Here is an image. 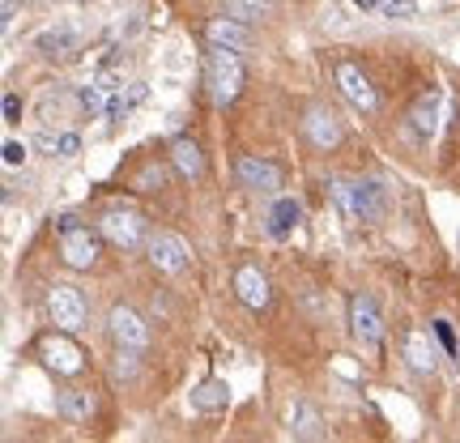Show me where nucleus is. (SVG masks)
<instances>
[{
  "label": "nucleus",
  "instance_id": "aec40b11",
  "mask_svg": "<svg viewBox=\"0 0 460 443\" xmlns=\"http://www.w3.org/2000/svg\"><path fill=\"white\" fill-rule=\"evenodd\" d=\"M226 405H230V388L222 379H205L197 393H192V410H200V413H217V410H226Z\"/></svg>",
  "mask_w": 460,
  "mask_h": 443
},
{
  "label": "nucleus",
  "instance_id": "cd10ccee",
  "mask_svg": "<svg viewBox=\"0 0 460 443\" xmlns=\"http://www.w3.org/2000/svg\"><path fill=\"white\" fill-rule=\"evenodd\" d=\"M77 146H82V141H77L73 132H65V137L56 141V149H60V158H73V154H77Z\"/></svg>",
  "mask_w": 460,
  "mask_h": 443
},
{
  "label": "nucleus",
  "instance_id": "ddd939ff",
  "mask_svg": "<svg viewBox=\"0 0 460 443\" xmlns=\"http://www.w3.org/2000/svg\"><path fill=\"white\" fill-rule=\"evenodd\" d=\"M234 290H239V298H243L252 312H264V307H269V278H264L261 269L243 264V269L234 273Z\"/></svg>",
  "mask_w": 460,
  "mask_h": 443
},
{
  "label": "nucleus",
  "instance_id": "6ab92c4d",
  "mask_svg": "<svg viewBox=\"0 0 460 443\" xmlns=\"http://www.w3.org/2000/svg\"><path fill=\"white\" fill-rule=\"evenodd\" d=\"M405 359H410V367L418 371V376H430L435 371V350H430V337L427 332H410L405 337Z\"/></svg>",
  "mask_w": 460,
  "mask_h": 443
},
{
  "label": "nucleus",
  "instance_id": "423d86ee",
  "mask_svg": "<svg viewBox=\"0 0 460 443\" xmlns=\"http://www.w3.org/2000/svg\"><path fill=\"white\" fill-rule=\"evenodd\" d=\"M234 175H239V183H243L247 192H278V188H281L278 163H269V158H256V154L239 158Z\"/></svg>",
  "mask_w": 460,
  "mask_h": 443
},
{
  "label": "nucleus",
  "instance_id": "b1692460",
  "mask_svg": "<svg viewBox=\"0 0 460 443\" xmlns=\"http://www.w3.org/2000/svg\"><path fill=\"white\" fill-rule=\"evenodd\" d=\"M163 183H166L163 166H146V171H141V180H137V188H141V192H154V188H163Z\"/></svg>",
  "mask_w": 460,
  "mask_h": 443
},
{
  "label": "nucleus",
  "instance_id": "f3484780",
  "mask_svg": "<svg viewBox=\"0 0 460 443\" xmlns=\"http://www.w3.org/2000/svg\"><path fill=\"white\" fill-rule=\"evenodd\" d=\"M34 43H39V51H48V56H65V51H73L82 43V31L77 26H48Z\"/></svg>",
  "mask_w": 460,
  "mask_h": 443
},
{
  "label": "nucleus",
  "instance_id": "c756f323",
  "mask_svg": "<svg viewBox=\"0 0 460 443\" xmlns=\"http://www.w3.org/2000/svg\"><path fill=\"white\" fill-rule=\"evenodd\" d=\"M354 4H358V9H371V4H376V0H354Z\"/></svg>",
  "mask_w": 460,
  "mask_h": 443
},
{
  "label": "nucleus",
  "instance_id": "412c9836",
  "mask_svg": "<svg viewBox=\"0 0 460 443\" xmlns=\"http://www.w3.org/2000/svg\"><path fill=\"white\" fill-rule=\"evenodd\" d=\"M298 222H303V205H298V200H290V197H281L278 205H273V214H269V230H273L278 239H286Z\"/></svg>",
  "mask_w": 460,
  "mask_h": 443
},
{
  "label": "nucleus",
  "instance_id": "7ed1b4c3",
  "mask_svg": "<svg viewBox=\"0 0 460 443\" xmlns=\"http://www.w3.org/2000/svg\"><path fill=\"white\" fill-rule=\"evenodd\" d=\"M349 332H354L367 350H379V341H384V320H379V307L371 295L349 298Z\"/></svg>",
  "mask_w": 460,
  "mask_h": 443
},
{
  "label": "nucleus",
  "instance_id": "c85d7f7f",
  "mask_svg": "<svg viewBox=\"0 0 460 443\" xmlns=\"http://www.w3.org/2000/svg\"><path fill=\"white\" fill-rule=\"evenodd\" d=\"M384 13H388V17H401V13H410V0H388V4H384Z\"/></svg>",
  "mask_w": 460,
  "mask_h": 443
},
{
  "label": "nucleus",
  "instance_id": "4be33fe9",
  "mask_svg": "<svg viewBox=\"0 0 460 443\" xmlns=\"http://www.w3.org/2000/svg\"><path fill=\"white\" fill-rule=\"evenodd\" d=\"M60 413L68 422H90L94 418V396L82 393V388H68V393H60Z\"/></svg>",
  "mask_w": 460,
  "mask_h": 443
},
{
  "label": "nucleus",
  "instance_id": "a878e982",
  "mask_svg": "<svg viewBox=\"0 0 460 443\" xmlns=\"http://www.w3.org/2000/svg\"><path fill=\"white\" fill-rule=\"evenodd\" d=\"M4 163L22 166V163H26V146H22V141H4Z\"/></svg>",
  "mask_w": 460,
  "mask_h": 443
},
{
  "label": "nucleus",
  "instance_id": "393cba45",
  "mask_svg": "<svg viewBox=\"0 0 460 443\" xmlns=\"http://www.w3.org/2000/svg\"><path fill=\"white\" fill-rule=\"evenodd\" d=\"M435 337L444 341L447 354H456V332H452V324H447V320H435Z\"/></svg>",
  "mask_w": 460,
  "mask_h": 443
},
{
  "label": "nucleus",
  "instance_id": "0eeeda50",
  "mask_svg": "<svg viewBox=\"0 0 460 443\" xmlns=\"http://www.w3.org/2000/svg\"><path fill=\"white\" fill-rule=\"evenodd\" d=\"M60 256H65L68 269H90L99 261V239L85 226H68L60 230Z\"/></svg>",
  "mask_w": 460,
  "mask_h": 443
},
{
  "label": "nucleus",
  "instance_id": "39448f33",
  "mask_svg": "<svg viewBox=\"0 0 460 443\" xmlns=\"http://www.w3.org/2000/svg\"><path fill=\"white\" fill-rule=\"evenodd\" d=\"M188 244H183L180 235H166V230H158L154 239H149V264L158 269V273H183L188 269Z\"/></svg>",
  "mask_w": 460,
  "mask_h": 443
},
{
  "label": "nucleus",
  "instance_id": "dca6fc26",
  "mask_svg": "<svg viewBox=\"0 0 460 443\" xmlns=\"http://www.w3.org/2000/svg\"><path fill=\"white\" fill-rule=\"evenodd\" d=\"M171 158L180 166V175H188V180H200V175H205V154H200V146L192 137H180V141L171 146Z\"/></svg>",
  "mask_w": 460,
  "mask_h": 443
},
{
  "label": "nucleus",
  "instance_id": "5701e85b",
  "mask_svg": "<svg viewBox=\"0 0 460 443\" xmlns=\"http://www.w3.org/2000/svg\"><path fill=\"white\" fill-rule=\"evenodd\" d=\"M269 9H273V0H226V13L239 22H261L269 17Z\"/></svg>",
  "mask_w": 460,
  "mask_h": 443
},
{
  "label": "nucleus",
  "instance_id": "6e6552de",
  "mask_svg": "<svg viewBox=\"0 0 460 443\" xmlns=\"http://www.w3.org/2000/svg\"><path fill=\"white\" fill-rule=\"evenodd\" d=\"M99 226L115 247H137L141 235H146V222H141V214H132V209H107Z\"/></svg>",
  "mask_w": 460,
  "mask_h": 443
},
{
  "label": "nucleus",
  "instance_id": "a211bd4d",
  "mask_svg": "<svg viewBox=\"0 0 460 443\" xmlns=\"http://www.w3.org/2000/svg\"><path fill=\"white\" fill-rule=\"evenodd\" d=\"M435 124H439V99L435 94H422V99L413 102V111H410V128L418 141H427L430 132H435Z\"/></svg>",
  "mask_w": 460,
  "mask_h": 443
},
{
  "label": "nucleus",
  "instance_id": "f8f14e48",
  "mask_svg": "<svg viewBox=\"0 0 460 443\" xmlns=\"http://www.w3.org/2000/svg\"><path fill=\"white\" fill-rule=\"evenodd\" d=\"M303 132L312 137L315 149H337V146H341V124H337V120H332V111H324V107L307 111V120H303Z\"/></svg>",
  "mask_w": 460,
  "mask_h": 443
},
{
  "label": "nucleus",
  "instance_id": "1a4fd4ad",
  "mask_svg": "<svg viewBox=\"0 0 460 443\" xmlns=\"http://www.w3.org/2000/svg\"><path fill=\"white\" fill-rule=\"evenodd\" d=\"M337 85H341V94L349 102H354V107H358V111H376L379 107V99H376V90H371V82H367V73H362V68H354V65H337Z\"/></svg>",
  "mask_w": 460,
  "mask_h": 443
},
{
  "label": "nucleus",
  "instance_id": "4468645a",
  "mask_svg": "<svg viewBox=\"0 0 460 443\" xmlns=\"http://www.w3.org/2000/svg\"><path fill=\"white\" fill-rule=\"evenodd\" d=\"M209 43H214V48H247V43H252V34H247V22H239V17H230V13H222V17H214V22H209Z\"/></svg>",
  "mask_w": 460,
  "mask_h": 443
},
{
  "label": "nucleus",
  "instance_id": "20e7f679",
  "mask_svg": "<svg viewBox=\"0 0 460 443\" xmlns=\"http://www.w3.org/2000/svg\"><path fill=\"white\" fill-rule=\"evenodd\" d=\"M48 312L56 320V329L65 332H77L85 324V298L73 290V286H56L48 295Z\"/></svg>",
  "mask_w": 460,
  "mask_h": 443
},
{
  "label": "nucleus",
  "instance_id": "2eb2a0df",
  "mask_svg": "<svg viewBox=\"0 0 460 443\" xmlns=\"http://www.w3.org/2000/svg\"><path fill=\"white\" fill-rule=\"evenodd\" d=\"M286 427H290L295 439H324V422H320L315 405H307V401H295L286 410Z\"/></svg>",
  "mask_w": 460,
  "mask_h": 443
},
{
  "label": "nucleus",
  "instance_id": "9b49d317",
  "mask_svg": "<svg viewBox=\"0 0 460 443\" xmlns=\"http://www.w3.org/2000/svg\"><path fill=\"white\" fill-rule=\"evenodd\" d=\"M39 354H43V362H48L56 376H73V371H82V350L73 341H65V337H48V341L39 345Z\"/></svg>",
  "mask_w": 460,
  "mask_h": 443
},
{
  "label": "nucleus",
  "instance_id": "9d476101",
  "mask_svg": "<svg viewBox=\"0 0 460 443\" xmlns=\"http://www.w3.org/2000/svg\"><path fill=\"white\" fill-rule=\"evenodd\" d=\"M111 337H115V345H128V350H146L149 345L146 320L132 312V307H115L111 312Z\"/></svg>",
  "mask_w": 460,
  "mask_h": 443
},
{
  "label": "nucleus",
  "instance_id": "bb28decb",
  "mask_svg": "<svg viewBox=\"0 0 460 443\" xmlns=\"http://www.w3.org/2000/svg\"><path fill=\"white\" fill-rule=\"evenodd\" d=\"M17 120H22V99L4 94V124H17Z\"/></svg>",
  "mask_w": 460,
  "mask_h": 443
},
{
  "label": "nucleus",
  "instance_id": "f03ea898",
  "mask_svg": "<svg viewBox=\"0 0 460 443\" xmlns=\"http://www.w3.org/2000/svg\"><path fill=\"white\" fill-rule=\"evenodd\" d=\"M205 85H209V94H214L217 107H226V102L239 99V90H243V65H239L234 48L209 51V60H205Z\"/></svg>",
  "mask_w": 460,
  "mask_h": 443
},
{
  "label": "nucleus",
  "instance_id": "f257e3e1",
  "mask_svg": "<svg viewBox=\"0 0 460 443\" xmlns=\"http://www.w3.org/2000/svg\"><path fill=\"white\" fill-rule=\"evenodd\" d=\"M332 197L345 205V214L358 217V222H379L388 214V197L376 180H337L332 183Z\"/></svg>",
  "mask_w": 460,
  "mask_h": 443
}]
</instances>
